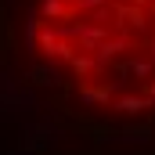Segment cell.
<instances>
[{"instance_id": "1", "label": "cell", "mask_w": 155, "mask_h": 155, "mask_svg": "<svg viewBox=\"0 0 155 155\" xmlns=\"http://www.w3.org/2000/svg\"><path fill=\"white\" fill-rule=\"evenodd\" d=\"M29 51L90 116L155 123V0H36Z\"/></svg>"}]
</instances>
